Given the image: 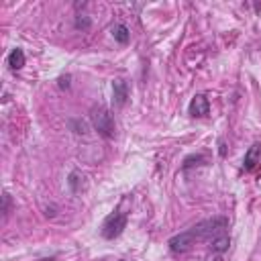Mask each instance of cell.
<instances>
[{"mask_svg": "<svg viewBox=\"0 0 261 261\" xmlns=\"http://www.w3.org/2000/svg\"><path fill=\"white\" fill-rule=\"evenodd\" d=\"M226 228H228V220H226L224 216L206 218V220H202V222L190 226L188 230L173 234V237L167 241V245H169V251H171V253H186L192 245H196V243H200V241H208V243H210V241L216 239L218 234L226 232Z\"/></svg>", "mask_w": 261, "mask_h": 261, "instance_id": "cell-1", "label": "cell"}, {"mask_svg": "<svg viewBox=\"0 0 261 261\" xmlns=\"http://www.w3.org/2000/svg\"><path fill=\"white\" fill-rule=\"evenodd\" d=\"M90 120H92V126L98 130L100 137H104V139H112L114 137V118H112L108 108H104V106L92 108Z\"/></svg>", "mask_w": 261, "mask_h": 261, "instance_id": "cell-2", "label": "cell"}, {"mask_svg": "<svg viewBox=\"0 0 261 261\" xmlns=\"http://www.w3.org/2000/svg\"><path fill=\"white\" fill-rule=\"evenodd\" d=\"M124 228H126V214L124 212H112L104 218V222L100 226V232H102L104 239L112 241V239L120 237Z\"/></svg>", "mask_w": 261, "mask_h": 261, "instance_id": "cell-3", "label": "cell"}, {"mask_svg": "<svg viewBox=\"0 0 261 261\" xmlns=\"http://www.w3.org/2000/svg\"><path fill=\"white\" fill-rule=\"evenodd\" d=\"M188 112H190V116H194V118L208 116V112H210V102H208V98H206L204 94H196V96L190 100Z\"/></svg>", "mask_w": 261, "mask_h": 261, "instance_id": "cell-4", "label": "cell"}, {"mask_svg": "<svg viewBox=\"0 0 261 261\" xmlns=\"http://www.w3.org/2000/svg\"><path fill=\"white\" fill-rule=\"evenodd\" d=\"M259 163H261V143H253V145L247 149V153H245L243 169H245V171H253Z\"/></svg>", "mask_w": 261, "mask_h": 261, "instance_id": "cell-5", "label": "cell"}, {"mask_svg": "<svg viewBox=\"0 0 261 261\" xmlns=\"http://www.w3.org/2000/svg\"><path fill=\"white\" fill-rule=\"evenodd\" d=\"M112 96H114L116 106H124V102L128 98V86H126L124 80H114L112 82Z\"/></svg>", "mask_w": 261, "mask_h": 261, "instance_id": "cell-6", "label": "cell"}, {"mask_svg": "<svg viewBox=\"0 0 261 261\" xmlns=\"http://www.w3.org/2000/svg\"><path fill=\"white\" fill-rule=\"evenodd\" d=\"M6 61H8V67H10V69H14V71L20 69V67L24 65V61H27V59H24V51H22L20 47L12 49V51L8 53V57H6Z\"/></svg>", "mask_w": 261, "mask_h": 261, "instance_id": "cell-7", "label": "cell"}, {"mask_svg": "<svg viewBox=\"0 0 261 261\" xmlns=\"http://www.w3.org/2000/svg\"><path fill=\"white\" fill-rule=\"evenodd\" d=\"M112 37H114V41H116V43L126 45V43L130 41V31H128V27H126V24L118 22V24H114V27H112Z\"/></svg>", "mask_w": 261, "mask_h": 261, "instance_id": "cell-8", "label": "cell"}, {"mask_svg": "<svg viewBox=\"0 0 261 261\" xmlns=\"http://www.w3.org/2000/svg\"><path fill=\"white\" fill-rule=\"evenodd\" d=\"M228 245H230V237L226 232H222V234H218L216 239L210 241L212 253H224V251H228Z\"/></svg>", "mask_w": 261, "mask_h": 261, "instance_id": "cell-9", "label": "cell"}, {"mask_svg": "<svg viewBox=\"0 0 261 261\" xmlns=\"http://www.w3.org/2000/svg\"><path fill=\"white\" fill-rule=\"evenodd\" d=\"M82 175H80V171H71L69 173V177H67V186H69V190L73 192V194H77L80 190H82Z\"/></svg>", "mask_w": 261, "mask_h": 261, "instance_id": "cell-10", "label": "cell"}, {"mask_svg": "<svg viewBox=\"0 0 261 261\" xmlns=\"http://www.w3.org/2000/svg\"><path fill=\"white\" fill-rule=\"evenodd\" d=\"M73 24H75V29H82V31H86V29H90V18L80 14V16H75V22H73Z\"/></svg>", "mask_w": 261, "mask_h": 261, "instance_id": "cell-11", "label": "cell"}, {"mask_svg": "<svg viewBox=\"0 0 261 261\" xmlns=\"http://www.w3.org/2000/svg\"><path fill=\"white\" fill-rule=\"evenodd\" d=\"M8 210H10V194L4 192V194H2V212L8 214Z\"/></svg>", "mask_w": 261, "mask_h": 261, "instance_id": "cell-12", "label": "cell"}, {"mask_svg": "<svg viewBox=\"0 0 261 261\" xmlns=\"http://www.w3.org/2000/svg\"><path fill=\"white\" fill-rule=\"evenodd\" d=\"M69 80H71V75H61V77L57 80V86H59L61 90H63V88L67 90V88H69Z\"/></svg>", "mask_w": 261, "mask_h": 261, "instance_id": "cell-13", "label": "cell"}, {"mask_svg": "<svg viewBox=\"0 0 261 261\" xmlns=\"http://www.w3.org/2000/svg\"><path fill=\"white\" fill-rule=\"evenodd\" d=\"M122 261H124V259H122Z\"/></svg>", "mask_w": 261, "mask_h": 261, "instance_id": "cell-14", "label": "cell"}]
</instances>
